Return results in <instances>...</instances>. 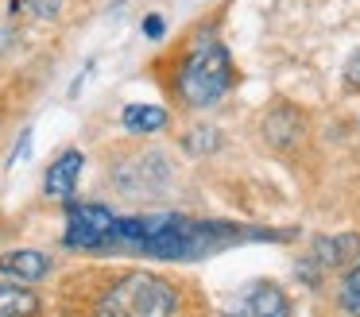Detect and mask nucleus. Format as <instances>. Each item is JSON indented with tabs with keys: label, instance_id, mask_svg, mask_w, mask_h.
<instances>
[{
	"label": "nucleus",
	"instance_id": "nucleus-9",
	"mask_svg": "<svg viewBox=\"0 0 360 317\" xmlns=\"http://www.w3.org/2000/svg\"><path fill=\"white\" fill-rule=\"evenodd\" d=\"M120 124H124L132 136H151V131L167 128V108H159V105H128L124 112H120Z\"/></svg>",
	"mask_w": 360,
	"mask_h": 317
},
{
	"label": "nucleus",
	"instance_id": "nucleus-2",
	"mask_svg": "<svg viewBox=\"0 0 360 317\" xmlns=\"http://www.w3.org/2000/svg\"><path fill=\"white\" fill-rule=\"evenodd\" d=\"M179 313V294L171 283L148 271H132V275L117 278L105 290V298L94 306L89 317H174Z\"/></svg>",
	"mask_w": 360,
	"mask_h": 317
},
{
	"label": "nucleus",
	"instance_id": "nucleus-15",
	"mask_svg": "<svg viewBox=\"0 0 360 317\" xmlns=\"http://www.w3.org/2000/svg\"><path fill=\"white\" fill-rule=\"evenodd\" d=\"M143 27H148V35H151V39L163 35V20H159V15H148V23H143Z\"/></svg>",
	"mask_w": 360,
	"mask_h": 317
},
{
	"label": "nucleus",
	"instance_id": "nucleus-14",
	"mask_svg": "<svg viewBox=\"0 0 360 317\" xmlns=\"http://www.w3.org/2000/svg\"><path fill=\"white\" fill-rule=\"evenodd\" d=\"M27 151H32V131H24V136H20V143H16V151H12V159H8V162L27 159Z\"/></svg>",
	"mask_w": 360,
	"mask_h": 317
},
{
	"label": "nucleus",
	"instance_id": "nucleus-12",
	"mask_svg": "<svg viewBox=\"0 0 360 317\" xmlns=\"http://www.w3.org/2000/svg\"><path fill=\"white\" fill-rule=\"evenodd\" d=\"M27 8H32L39 20H51V15H58V8H63V0H24Z\"/></svg>",
	"mask_w": 360,
	"mask_h": 317
},
{
	"label": "nucleus",
	"instance_id": "nucleus-1",
	"mask_svg": "<svg viewBox=\"0 0 360 317\" xmlns=\"http://www.w3.org/2000/svg\"><path fill=\"white\" fill-rule=\"evenodd\" d=\"M229 89H233V58H229L221 39L202 35L186 51V58H182V66H179L182 101L194 105V108H210V105H217Z\"/></svg>",
	"mask_w": 360,
	"mask_h": 317
},
{
	"label": "nucleus",
	"instance_id": "nucleus-7",
	"mask_svg": "<svg viewBox=\"0 0 360 317\" xmlns=\"http://www.w3.org/2000/svg\"><path fill=\"white\" fill-rule=\"evenodd\" d=\"M43 302L32 286L0 278V317H39Z\"/></svg>",
	"mask_w": 360,
	"mask_h": 317
},
{
	"label": "nucleus",
	"instance_id": "nucleus-10",
	"mask_svg": "<svg viewBox=\"0 0 360 317\" xmlns=\"http://www.w3.org/2000/svg\"><path fill=\"white\" fill-rule=\"evenodd\" d=\"M337 302H341L345 313L360 317V255L352 259V267H349V275H345V283H341V294H337Z\"/></svg>",
	"mask_w": 360,
	"mask_h": 317
},
{
	"label": "nucleus",
	"instance_id": "nucleus-13",
	"mask_svg": "<svg viewBox=\"0 0 360 317\" xmlns=\"http://www.w3.org/2000/svg\"><path fill=\"white\" fill-rule=\"evenodd\" d=\"M345 82L352 85V89H360V51L349 58V66H345Z\"/></svg>",
	"mask_w": 360,
	"mask_h": 317
},
{
	"label": "nucleus",
	"instance_id": "nucleus-8",
	"mask_svg": "<svg viewBox=\"0 0 360 317\" xmlns=\"http://www.w3.org/2000/svg\"><path fill=\"white\" fill-rule=\"evenodd\" d=\"M314 255H318L321 267L337 271L341 263H349L360 255V240L349 236V232H345V236H321V240H314Z\"/></svg>",
	"mask_w": 360,
	"mask_h": 317
},
{
	"label": "nucleus",
	"instance_id": "nucleus-5",
	"mask_svg": "<svg viewBox=\"0 0 360 317\" xmlns=\"http://www.w3.org/2000/svg\"><path fill=\"white\" fill-rule=\"evenodd\" d=\"M0 275L16 278V283L32 286L43 283L51 275V255L39 252V247H16V252H4L0 255Z\"/></svg>",
	"mask_w": 360,
	"mask_h": 317
},
{
	"label": "nucleus",
	"instance_id": "nucleus-11",
	"mask_svg": "<svg viewBox=\"0 0 360 317\" xmlns=\"http://www.w3.org/2000/svg\"><path fill=\"white\" fill-rule=\"evenodd\" d=\"M213 147H217V131L213 128H194L186 136V151L190 155H205V151H213Z\"/></svg>",
	"mask_w": 360,
	"mask_h": 317
},
{
	"label": "nucleus",
	"instance_id": "nucleus-4",
	"mask_svg": "<svg viewBox=\"0 0 360 317\" xmlns=\"http://www.w3.org/2000/svg\"><path fill=\"white\" fill-rule=\"evenodd\" d=\"M236 317H290V298L275 283H252L236 298Z\"/></svg>",
	"mask_w": 360,
	"mask_h": 317
},
{
	"label": "nucleus",
	"instance_id": "nucleus-6",
	"mask_svg": "<svg viewBox=\"0 0 360 317\" xmlns=\"http://www.w3.org/2000/svg\"><path fill=\"white\" fill-rule=\"evenodd\" d=\"M82 167H86V155H82L78 147L63 151L47 167V174H43V193H47V198H63L66 201L74 193V186H78V178H82Z\"/></svg>",
	"mask_w": 360,
	"mask_h": 317
},
{
	"label": "nucleus",
	"instance_id": "nucleus-3",
	"mask_svg": "<svg viewBox=\"0 0 360 317\" xmlns=\"http://www.w3.org/2000/svg\"><path fill=\"white\" fill-rule=\"evenodd\" d=\"M112 232H117V216L105 205H70L66 209L63 244L74 247V252H101V247H112Z\"/></svg>",
	"mask_w": 360,
	"mask_h": 317
}]
</instances>
